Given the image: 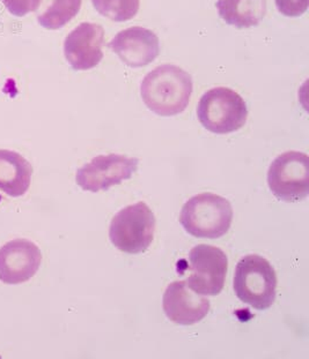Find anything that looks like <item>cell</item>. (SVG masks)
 Wrapping results in <instances>:
<instances>
[{
	"instance_id": "13",
	"label": "cell",
	"mask_w": 309,
	"mask_h": 359,
	"mask_svg": "<svg viewBox=\"0 0 309 359\" xmlns=\"http://www.w3.org/2000/svg\"><path fill=\"white\" fill-rule=\"evenodd\" d=\"M33 167L17 151L0 149V191L19 198L29 189Z\"/></svg>"
},
{
	"instance_id": "8",
	"label": "cell",
	"mask_w": 309,
	"mask_h": 359,
	"mask_svg": "<svg viewBox=\"0 0 309 359\" xmlns=\"http://www.w3.org/2000/svg\"><path fill=\"white\" fill-rule=\"evenodd\" d=\"M139 160L121 154H108L94 157L89 163L77 170L76 182L80 189L98 193L130 180L138 170Z\"/></svg>"
},
{
	"instance_id": "2",
	"label": "cell",
	"mask_w": 309,
	"mask_h": 359,
	"mask_svg": "<svg viewBox=\"0 0 309 359\" xmlns=\"http://www.w3.org/2000/svg\"><path fill=\"white\" fill-rule=\"evenodd\" d=\"M233 221L232 203L214 193H201L182 207L180 223L196 238L217 239L226 235Z\"/></svg>"
},
{
	"instance_id": "7",
	"label": "cell",
	"mask_w": 309,
	"mask_h": 359,
	"mask_svg": "<svg viewBox=\"0 0 309 359\" xmlns=\"http://www.w3.org/2000/svg\"><path fill=\"white\" fill-rule=\"evenodd\" d=\"M188 287L202 296H217L225 285L228 259L226 253L216 246L199 244L189 253Z\"/></svg>"
},
{
	"instance_id": "18",
	"label": "cell",
	"mask_w": 309,
	"mask_h": 359,
	"mask_svg": "<svg viewBox=\"0 0 309 359\" xmlns=\"http://www.w3.org/2000/svg\"><path fill=\"white\" fill-rule=\"evenodd\" d=\"M4 5L14 17H25L30 12L37 11L41 0H3Z\"/></svg>"
},
{
	"instance_id": "3",
	"label": "cell",
	"mask_w": 309,
	"mask_h": 359,
	"mask_svg": "<svg viewBox=\"0 0 309 359\" xmlns=\"http://www.w3.org/2000/svg\"><path fill=\"white\" fill-rule=\"evenodd\" d=\"M233 285L237 298L255 310H268L276 301V271L262 255H248L237 262Z\"/></svg>"
},
{
	"instance_id": "1",
	"label": "cell",
	"mask_w": 309,
	"mask_h": 359,
	"mask_svg": "<svg viewBox=\"0 0 309 359\" xmlns=\"http://www.w3.org/2000/svg\"><path fill=\"white\" fill-rule=\"evenodd\" d=\"M192 78L185 69L165 64L145 76L140 85L143 101L152 112L171 117L187 109L192 95Z\"/></svg>"
},
{
	"instance_id": "10",
	"label": "cell",
	"mask_w": 309,
	"mask_h": 359,
	"mask_svg": "<svg viewBox=\"0 0 309 359\" xmlns=\"http://www.w3.org/2000/svg\"><path fill=\"white\" fill-rule=\"evenodd\" d=\"M105 30L96 23L84 22L66 37L64 55L76 71L94 69L103 60Z\"/></svg>"
},
{
	"instance_id": "9",
	"label": "cell",
	"mask_w": 309,
	"mask_h": 359,
	"mask_svg": "<svg viewBox=\"0 0 309 359\" xmlns=\"http://www.w3.org/2000/svg\"><path fill=\"white\" fill-rule=\"evenodd\" d=\"M42 262V253L28 239H14L0 248V281L11 285L29 281Z\"/></svg>"
},
{
	"instance_id": "11",
	"label": "cell",
	"mask_w": 309,
	"mask_h": 359,
	"mask_svg": "<svg viewBox=\"0 0 309 359\" xmlns=\"http://www.w3.org/2000/svg\"><path fill=\"white\" fill-rule=\"evenodd\" d=\"M109 48L132 69L147 66L158 58L160 53L159 37L143 27H131L119 32L109 43Z\"/></svg>"
},
{
	"instance_id": "5",
	"label": "cell",
	"mask_w": 309,
	"mask_h": 359,
	"mask_svg": "<svg viewBox=\"0 0 309 359\" xmlns=\"http://www.w3.org/2000/svg\"><path fill=\"white\" fill-rule=\"evenodd\" d=\"M197 116L201 124L211 133H233L244 128L247 121V104L233 89L217 87L202 96Z\"/></svg>"
},
{
	"instance_id": "16",
	"label": "cell",
	"mask_w": 309,
	"mask_h": 359,
	"mask_svg": "<svg viewBox=\"0 0 309 359\" xmlns=\"http://www.w3.org/2000/svg\"><path fill=\"white\" fill-rule=\"evenodd\" d=\"M92 3L101 15L115 22L129 21L139 11V0H92Z\"/></svg>"
},
{
	"instance_id": "4",
	"label": "cell",
	"mask_w": 309,
	"mask_h": 359,
	"mask_svg": "<svg viewBox=\"0 0 309 359\" xmlns=\"http://www.w3.org/2000/svg\"><path fill=\"white\" fill-rule=\"evenodd\" d=\"M157 219L146 203L130 205L112 217L109 238L112 245L129 255L146 252L154 239Z\"/></svg>"
},
{
	"instance_id": "6",
	"label": "cell",
	"mask_w": 309,
	"mask_h": 359,
	"mask_svg": "<svg viewBox=\"0 0 309 359\" xmlns=\"http://www.w3.org/2000/svg\"><path fill=\"white\" fill-rule=\"evenodd\" d=\"M268 185L280 201L299 203L309 194L308 155L291 151L280 154L268 171Z\"/></svg>"
},
{
	"instance_id": "17",
	"label": "cell",
	"mask_w": 309,
	"mask_h": 359,
	"mask_svg": "<svg viewBox=\"0 0 309 359\" xmlns=\"http://www.w3.org/2000/svg\"><path fill=\"white\" fill-rule=\"evenodd\" d=\"M280 13L289 18H296L306 13L308 0H275Z\"/></svg>"
},
{
	"instance_id": "12",
	"label": "cell",
	"mask_w": 309,
	"mask_h": 359,
	"mask_svg": "<svg viewBox=\"0 0 309 359\" xmlns=\"http://www.w3.org/2000/svg\"><path fill=\"white\" fill-rule=\"evenodd\" d=\"M210 306V301L191 290L185 281L169 284L162 297L166 317L181 326H190L203 320Z\"/></svg>"
},
{
	"instance_id": "15",
	"label": "cell",
	"mask_w": 309,
	"mask_h": 359,
	"mask_svg": "<svg viewBox=\"0 0 309 359\" xmlns=\"http://www.w3.org/2000/svg\"><path fill=\"white\" fill-rule=\"evenodd\" d=\"M83 0H41L37 21L46 29L57 30L76 17Z\"/></svg>"
},
{
	"instance_id": "14",
	"label": "cell",
	"mask_w": 309,
	"mask_h": 359,
	"mask_svg": "<svg viewBox=\"0 0 309 359\" xmlns=\"http://www.w3.org/2000/svg\"><path fill=\"white\" fill-rule=\"evenodd\" d=\"M218 13L237 29L255 27L267 13V0H218Z\"/></svg>"
}]
</instances>
